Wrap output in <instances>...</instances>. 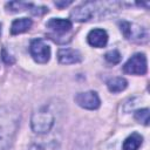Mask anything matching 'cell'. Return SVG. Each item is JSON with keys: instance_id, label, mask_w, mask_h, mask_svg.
Here are the masks:
<instances>
[{"instance_id": "7", "label": "cell", "mask_w": 150, "mask_h": 150, "mask_svg": "<svg viewBox=\"0 0 150 150\" xmlns=\"http://www.w3.org/2000/svg\"><path fill=\"white\" fill-rule=\"evenodd\" d=\"M75 102L84 108V109H89V110H94L97 109L101 104L100 97L95 91H86V93H79L75 96Z\"/></svg>"}, {"instance_id": "4", "label": "cell", "mask_w": 150, "mask_h": 150, "mask_svg": "<svg viewBox=\"0 0 150 150\" xmlns=\"http://www.w3.org/2000/svg\"><path fill=\"white\" fill-rule=\"evenodd\" d=\"M29 52L38 63H46L50 57V47L42 39H35L30 42Z\"/></svg>"}, {"instance_id": "15", "label": "cell", "mask_w": 150, "mask_h": 150, "mask_svg": "<svg viewBox=\"0 0 150 150\" xmlns=\"http://www.w3.org/2000/svg\"><path fill=\"white\" fill-rule=\"evenodd\" d=\"M135 118L139 122V123H143L144 125H148L149 124V109H141V110H137L135 112Z\"/></svg>"}, {"instance_id": "12", "label": "cell", "mask_w": 150, "mask_h": 150, "mask_svg": "<svg viewBox=\"0 0 150 150\" xmlns=\"http://www.w3.org/2000/svg\"><path fill=\"white\" fill-rule=\"evenodd\" d=\"M142 141H143V137L139 134L134 132L125 138L122 148H123V150H138V148L142 144Z\"/></svg>"}, {"instance_id": "11", "label": "cell", "mask_w": 150, "mask_h": 150, "mask_svg": "<svg viewBox=\"0 0 150 150\" xmlns=\"http://www.w3.org/2000/svg\"><path fill=\"white\" fill-rule=\"evenodd\" d=\"M32 26V20L28 18H21L13 21L11 26V33L12 34H20L26 30H28Z\"/></svg>"}, {"instance_id": "14", "label": "cell", "mask_w": 150, "mask_h": 150, "mask_svg": "<svg viewBox=\"0 0 150 150\" xmlns=\"http://www.w3.org/2000/svg\"><path fill=\"white\" fill-rule=\"evenodd\" d=\"M29 150H60V145L56 141H49L45 143H34Z\"/></svg>"}, {"instance_id": "6", "label": "cell", "mask_w": 150, "mask_h": 150, "mask_svg": "<svg viewBox=\"0 0 150 150\" xmlns=\"http://www.w3.org/2000/svg\"><path fill=\"white\" fill-rule=\"evenodd\" d=\"M95 9H96V4L95 2H84L77 7H75L71 13H70V16L74 21H77V22H83V21H88L95 13Z\"/></svg>"}, {"instance_id": "2", "label": "cell", "mask_w": 150, "mask_h": 150, "mask_svg": "<svg viewBox=\"0 0 150 150\" xmlns=\"http://www.w3.org/2000/svg\"><path fill=\"white\" fill-rule=\"evenodd\" d=\"M30 124H32V129L34 132L46 134L52 129V127L54 124V116L49 110H47L45 108L39 109L38 111H35L33 114Z\"/></svg>"}, {"instance_id": "9", "label": "cell", "mask_w": 150, "mask_h": 150, "mask_svg": "<svg viewBox=\"0 0 150 150\" xmlns=\"http://www.w3.org/2000/svg\"><path fill=\"white\" fill-rule=\"evenodd\" d=\"M57 59L60 63L63 64H70V63H77L81 61V54L76 49L71 48H62L57 53Z\"/></svg>"}, {"instance_id": "10", "label": "cell", "mask_w": 150, "mask_h": 150, "mask_svg": "<svg viewBox=\"0 0 150 150\" xmlns=\"http://www.w3.org/2000/svg\"><path fill=\"white\" fill-rule=\"evenodd\" d=\"M71 21L68 19H50L47 22V27L53 30L54 34H64L71 29Z\"/></svg>"}, {"instance_id": "5", "label": "cell", "mask_w": 150, "mask_h": 150, "mask_svg": "<svg viewBox=\"0 0 150 150\" xmlns=\"http://www.w3.org/2000/svg\"><path fill=\"white\" fill-rule=\"evenodd\" d=\"M120 26H121V32L127 39L135 40V41H146L148 35H146V32L142 27H138L127 21H122Z\"/></svg>"}, {"instance_id": "17", "label": "cell", "mask_w": 150, "mask_h": 150, "mask_svg": "<svg viewBox=\"0 0 150 150\" xmlns=\"http://www.w3.org/2000/svg\"><path fill=\"white\" fill-rule=\"evenodd\" d=\"M2 60H4L6 63H13V62H14V60L11 57V55L7 54V52H6L5 49H2Z\"/></svg>"}, {"instance_id": "19", "label": "cell", "mask_w": 150, "mask_h": 150, "mask_svg": "<svg viewBox=\"0 0 150 150\" xmlns=\"http://www.w3.org/2000/svg\"><path fill=\"white\" fill-rule=\"evenodd\" d=\"M0 34H1V25H0Z\"/></svg>"}, {"instance_id": "18", "label": "cell", "mask_w": 150, "mask_h": 150, "mask_svg": "<svg viewBox=\"0 0 150 150\" xmlns=\"http://www.w3.org/2000/svg\"><path fill=\"white\" fill-rule=\"evenodd\" d=\"M70 4H71V1H63V2H60V1H55V6H57V7H60V8H62V7H66V6L70 5Z\"/></svg>"}, {"instance_id": "13", "label": "cell", "mask_w": 150, "mask_h": 150, "mask_svg": "<svg viewBox=\"0 0 150 150\" xmlns=\"http://www.w3.org/2000/svg\"><path fill=\"white\" fill-rule=\"evenodd\" d=\"M128 86V82L123 77H114L108 82V89L111 93H120L124 90Z\"/></svg>"}, {"instance_id": "3", "label": "cell", "mask_w": 150, "mask_h": 150, "mask_svg": "<svg viewBox=\"0 0 150 150\" xmlns=\"http://www.w3.org/2000/svg\"><path fill=\"white\" fill-rule=\"evenodd\" d=\"M146 57L142 53H137L134 56H131L123 66V71L131 75H144L146 73Z\"/></svg>"}, {"instance_id": "8", "label": "cell", "mask_w": 150, "mask_h": 150, "mask_svg": "<svg viewBox=\"0 0 150 150\" xmlns=\"http://www.w3.org/2000/svg\"><path fill=\"white\" fill-rule=\"evenodd\" d=\"M87 39H88V42H89L90 46L101 48V47H104L107 45V42H108V34H107V32L104 29L95 28V29L89 32Z\"/></svg>"}, {"instance_id": "16", "label": "cell", "mask_w": 150, "mask_h": 150, "mask_svg": "<svg viewBox=\"0 0 150 150\" xmlns=\"http://www.w3.org/2000/svg\"><path fill=\"white\" fill-rule=\"evenodd\" d=\"M104 56H105V60H107L108 62L112 63V64L118 63V62L121 61V54H120L118 50H116V49H112V50L108 52Z\"/></svg>"}, {"instance_id": "1", "label": "cell", "mask_w": 150, "mask_h": 150, "mask_svg": "<svg viewBox=\"0 0 150 150\" xmlns=\"http://www.w3.org/2000/svg\"><path fill=\"white\" fill-rule=\"evenodd\" d=\"M20 124V112L13 107L0 108V150H8Z\"/></svg>"}]
</instances>
